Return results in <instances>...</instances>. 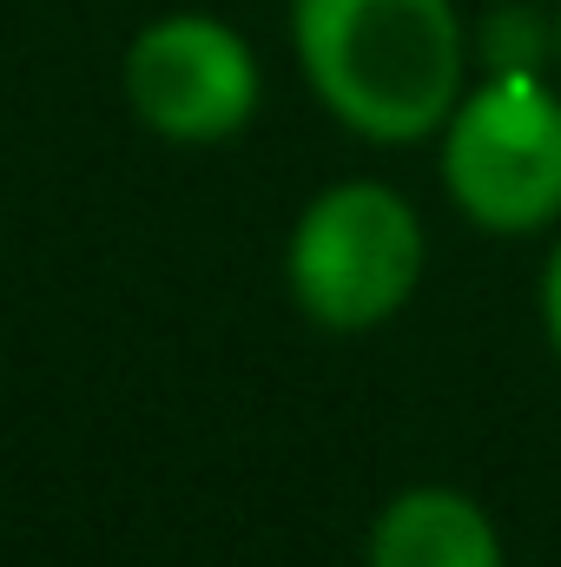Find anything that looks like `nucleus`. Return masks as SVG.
<instances>
[{
	"label": "nucleus",
	"instance_id": "f257e3e1",
	"mask_svg": "<svg viewBox=\"0 0 561 567\" xmlns=\"http://www.w3.org/2000/svg\"><path fill=\"white\" fill-rule=\"evenodd\" d=\"M290 47L324 113L370 145L436 140L469 93L456 0H290Z\"/></svg>",
	"mask_w": 561,
	"mask_h": 567
},
{
	"label": "nucleus",
	"instance_id": "f03ea898",
	"mask_svg": "<svg viewBox=\"0 0 561 567\" xmlns=\"http://www.w3.org/2000/svg\"><path fill=\"white\" fill-rule=\"evenodd\" d=\"M422 284V225L404 192L377 178H344L317 192L284 245V290L290 303L330 330L364 337L384 330Z\"/></svg>",
	"mask_w": 561,
	"mask_h": 567
},
{
	"label": "nucleus",
	"instance_id": "7ed1b4c3",
	"mask_svg": "<svg viewBox=\"0 0 561 567\" xmlns=\"http://www.w3.org/2000/svg\"><path fill=\"white\" fill-rule=\"evenodd\" d=\"M436 140L442 185L476 231L529 238L561 218V93L549 80H476Z\"/></svg>",
	"mask_w": 561,
	"mask_h": 567
},
{
	"label": "nucleus",
	"instance_id": "20e7f679",
	"mask_svg": "<svg viewBox=\"0 0 561 567\" xmlns=\"http://www.w3.org/2000/svg\"><path fill=\"white\" fill-rule=\"evenodd\" d=\"M126 106L165 145H225L258 120L265 73L252 40L218 13H159L126 47Z\"/></svg>",
	"mask_w": 561,
	"mask_h": 567
},
{
	"label": "nucleus",
	"instance_id": "39448f33",
	"mask_svg": "<svg viewBox=\"0 0 561 567\" xmlns=\"http://www.w3.org/2000/svg\"><path fill=\"white\" fill-rule=\"evenodd\" d=\"M364 567H509L489 508L462 488L417 482L390 495L370 522Z\"/></svg>",
	"mask_w": 561,
	"mask_h": 567
},
{
	"label": "nucleus",
	"instance_id": "423d86ee",
	"mask_svg": "<svg viewBox=\"0 0 561 567\" xmlns=\"http://www.w3.org/2000/svg\"><path fill=\"white\" fill-rule=\"evenodd\" d=\"M469 66H476L482 80H509V73L549 80V66H555V13L522 7V0L489 7V13L476 20V33H469Z\"/></svg>",
	"mask_w": 561,
	"mask_h": 567
},
{
	"label": "nucleus",
	"instance_id": "0eeeda50",
	"mask_svg": "<svg viewBox=\"0 0 561 567\" xmlns=\"http://www.w3.org/2000/svg\"><path fill=\"white\" fill-rule=\"evenodd\" d=\"M542 330H549V343H555V357H561V238H555V251H549V265H542Z\"/></svg>",
	"mask_w": 561,
	"mask_h": 567
},
{
	"label": "nucleus",
	"instance_id": "6e6552de",
	"mask_svg": "<svg viewBox=\"0 0 561 567\" xmlns=\"http://www.w3.org/2000/svg\"><path fill=\"white\" fill-rule=\"evenodd\" d=\"M555 80H561V7H555Z\"/></svg>",
	"mask_w": 561,
	"mask_h": 567
}]
</instances>
